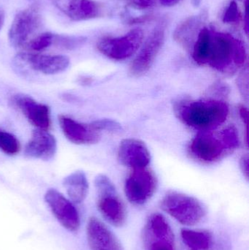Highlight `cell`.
Here are the masks:
<instances>
[{"mask_svg": "<svg viewBox=\"0 0 249 250\" xmlns=\"http://www.w3.org/2000/svg\"><path fill=\"white\" fill-rule=\"evenodd\" d=\"M229 106L219 100L185 101L176 107L178 118L187 126L210 132L224 124L229 116Z\"/></svg>", "mask_w": 249, "mask_h": 250, "instance_id": "6da1fadb", "label": "cell"}, {"mask_svg": "<svg viewBox=\"0 0 249 250\" xmlns=\"http://www.w3.org/2000/svg\"><path fill=\"white\" fill-rule=\"evenodd\" d=\"M247 48L230 34L211 32L207 64L223 74H233L245 64Z\"/></svg>", "mask_w": 249, "mask_h": 250, "instance_id": "7a4b0ae2", "label": "cell"}, {"mask_svg": "<svg viewBox=\"0 0 249 250\" xmlns=\"http://www.w3.org/2000/svg\"><path fill=\"white\" fill-rule=\"evenodd\" d=\"M160 207L178 223L187 226H196L206 214V208L200 201L181 192L167 193L161 201Z\"/></svg>", "mask_w": 249, "mask_h": 250, "instance_id": "3957f363", "label": "cell"}, {"mask_svg": "<svg viewBox=\"0 0 249 250\" xmlns=\"http://www.w3.org/2000/svg\"><path fill=\"white\" fill-rule=\"evenodd\" d=\"M98 194L97 208L101 215L115 227H122L127 220V211L115 186L108 176L98 175L95 180Z\"/></svg>", "mask_w": 249, "mask_h": 250, "instance_id": "277c9868", "label": "cell"}, {"mask_svg": "<svg viewBox=\"0 0 249 250\" xmlns=\"http://www.w3.org/2000/svg\"><path fill=\"white\" fill-rule=\"evenodd\" d=\"M141 238L144 250H177L173 231L165 217L159 213L148 217Z\"/></svg>", "mask_w": 249, "mask_h": 250, "instance_id": "5b68a950", "label": "cell"}, {"mask_svg": "<svg viewBox=\"0 0 249 250\" xmlns=\"http://www.w3.org/2000/svg\"><path fill=\"white\" fill-rule=\"evenodd\" d=\"M143 40V30L134 29L124 36L102 38L98 41L96 48L105 57L120 61L132 57L140 48Z\"/></svg>", "mask_w": 249, "mask_h": 250, "instance_id": "8992f818", "label": "cell"}, {"mask_svg": "<svg viewBox=\"0 0 249 250\" xmlns=\"http://www.w3.org/2000/svg\"><path fill=\"white\" fill-rule=\"evenodd\" d=\"M156 188L157 179L152 170L146 167L133 169L126 180L124 192L131 204L141 206L152 198Z\"/></svg>", "mask_w": 249, "mask_h": 250, "instance_id": "52a82bcc", "label": "cell"}, {"mask_svg": "<svg viewBox=\"0 0 249 250\" xmlns=\"http://www.w3.org/2000/svg\"><path fill=\"white\" fill-rule=\"evenodd\" d=\"M166 22L162 21L152 32L142 49L130 64V74L133 77H141L146 74L154 62L165 42Z\"/></svg>", "mask_w": 249, "mask_h": 250, "instance_id": "ba28073f", "label": "cell"}, {"mask_svg": "<svg viewBox=\"0 0 249 250\" xmlns=\"http://www.w3.org/2000/svg\"><path fill=\"white\" fill-rule=\"evenodd\" d=\"M192 154L204 163H214L222 159L227 152H230L222 138L221 132L213 133L201 132L196 135L190 144Z\"/></svg>", "mask_w": 249, "mask_h": 250, "instance_id": "9c48e42d", "label": "cell"}, {"mask_svg": "<svg viewBox=\"0 0 249 250\" xmlns=\"http://www.w3.org/2000/svg\"><path fill=\"white\" fill-rule=\"evenodd\" d=\"M19 67H26L45 75H55L64 72L70 65V59L64 55H44L34 53H19L15 57Z\"/></svg>", "mask_w": 249, "mask_h": 250, "instance_id": "30bf717a", "label": "cell"}, {"mask_svg": "<svg viewBox=\"0 0 249 250\" xmlns=\"http://www.w3.org/2000/svg\"><path fill=\"white\" fill-rule=\"evenodd\" d=\"M45 201L58 223L69 231L76 232L80 226V216L74 204L55 189L45 193Z\"/></svg>", "mask_w": 249, "mask_h": 250, "instance_id": "8fae6325", "label": "cell"}, {"mask_svg": "<svg viewBox=\"0 0 249 250\" xmlns=\"http://www.w3.org/2000/svg\"><path fill=\"white\" fill-rule=\"evenodd\" d=\"M40 23V16L35 8L19 12L15 16L8 33L9 42L14 48H26L31 35Z\"/></svg>", "mask_w": 249, "mask_h": 250, "instance_id": "7c38bea8", "label": "cell"}, {"mask_svg": "<svg viewBox=\"0 0 249 250\" xmlns=\"http://www.w3.org/2000/svg\"><path fill=\"white\" fill-rule=\"evenodd\" d=\"M12 103L35 127L43 130H48L51 127V111L45 104L37 102L32 97L23 94L14 95Z\"/></svg>", "mask_w": 249, "mask_h": 250, "instance_id": "4fadbf2b", "label": "cell"}, {"mask_svg": "<svg viewBox=\"0 0 249 250\" xmlns=\"http://www.w3.org/2000/svg\"><path fill=\"white\" fill-rule=\"evenodd\" d=\"M118 159L123 166L133 169L143 168L150 163L151 154L143 141L137 138H126L120 143Z\"/></svg>", "mask_w": 249, "mask_h": 250, "instance_id": "5bb4252c", "label": "cell"}, {"mask_svg": "<svg viewBox=\"0 0 249 250\" xmlns=\"http://www.w3.org/2000/svg\"><path fill=\"white\" fill-rule=\"evenodd\" d=\"M60 11L73 21H86L102 16L103 7L95 0H50Z\"/></svg>", "mask_w": 249, "mask_h": 250, "instance_id": "9a60e30c", "label": "cell"}, {"mask_svg": "<svg viewBox=\"0 0 249 250\" xmlns=\"http://www.w3.org/2000/svg\"><path fill=\"white\" fill-rule=\"evenodd\" d=\"M86 235L91 250H124L116 236L96 217L88 221Z\"/></svg>", "mask_w": 249, "mask_h": 250, "instance_id": "2e32d148", "label": "cell"}, {"mask_svg": "<svg viewBox=\"0 0 249 250\" xmlns=\"http://www.w3.org/2000/svg\"><path fill=\"white\" fill-rule=\"evenodd\" d=\"M58 123L64 136L77 145H91L99 142L101 133L91 125H83L67 116H58Z\"/></svg>", "mask_w": 249, "mask_h": 250, "instance_id": "e0dca14e", "label": "cell"}, {"mask_svg": "<svg viewBox=\"0 0 249 250\" xmlns=\"http://www.w3.org/2000/svg\"><path fill=\"white\" fill-rule=\"evenodd\" d=\"M57 142L55 137L48 130H34L24 148V154L29 158L48 161L55 156Z\"/></svg>", "mask_w": 249, "mask_h": 250, "instance_id": "ac0fdd59", "label": "cell"}, {"mask_svg": "<svg viewBox=\"0 0 249 250\" xmlns=\"http://www.w3.org/2000/svg\"><path fill=\"white\" fill-rule=\"evenodd\" d=\"M63 185L69 198L74 204H80L86 199L89 186L86 174L83 171L77 170L66 176Z\"/></svg>", "mask_w": 249, "mask_h": 250, "instance_id": "d6986e66", "label": "cell"}, {"mask_svg": "<svg viewBox=\"0 0 249 250\" xmlns=\"http://www.w3.org/2000/svg\"><path fill=\"white\" fill-rule=\"evenodd\" d=\"M205 19L206 16L200 14L192 16L181 22L174 32L173 38L175 41L184 48H190Z\"/></svg>", "mask_w": 249, "mask_h": 250, "instance_id": "ffe728a7", "label": "cell"}, {"mask_svg": "<svg viewBox=\"0 0 249 250\" xmlns=\"http://www.w3.org/2000/svg\"><path fill=\"white\" fill-rule=\"evenodd\" d=\"M181 236L184 245L190 250H210L213 245V233L209 230H195L184 229Z\"/></svg>", "mask_w": 249, "mask_h": 250, "instance_id": "44dd1931", "label": "cell"}, {"mask_svg": "<svg viewBox=\"0 0 249 250\" xmlns=\"http://www.w3.org/2000/svg\"><path fill=\"white\" fill-rule=\"evenodd\" d=\"M211 31L209 28L200 29L197 40L193 45L192 58L197 64L200 65L207 64L210 49Z\"/></svg>", "mask_w": 249, "mask_h": 250, "instance_id": "7402d4cb", "label": "cell"}, {"mask_svg": "<svg viewBox=\"0 0 249 250\" xmlns=\"http://www.w3.org/2000/svg\"><path fill=\"white\" fill-rule=\"evenodd\" d=\"M20 149V144L15 135L0 129V150L7 155H16Z\"/></svg>", "mask_w": 249, "mask_h": 250, "instance_id": "603a6c76", "label": "cell"}, {"mask_svg": "<svg viewBox=\"0 0 249 250\" xmlns=\"http://www.w3.org/2000/svg\"><path fill=\"white\" fill-rule=\"evenodd\" d=\"M54 38H55V35L50 32L41 34L36 38L30 40L26 45V48L35 52H39L49 48L52 44H54Z\"/></svg>", "mask_w": 249, "mask_h": 250, "instance_id": "cb8c5ba5", "label": "cell"}, {"mask_svg": "<svg viewBox=\"0 0 249 250\" xmlns=\"http://www.w3.org/2000/svg\"><path fill=\"white\" fill-rule=\"evenodd\" d=\"M221 134L230 151H233L239 146V136L235 126H228L221 131Z\"/></svg>", "mask_w": 249, "mask_h": 250, "instance_id": "d4e9b609", "label": "cell"}, {"mask_svg": "<svg viewBox=\"0 0 249 250\" xmlns=\"http://www.w3.org/2000/svg\"><path fill=\"white\" fill-rule=\"evenodd\" d=\"M241 18V12L238 4L235 1H231L224 13L222 20L226 23H235L239 22Z\"/></svg>", "mask_w": 249, "mask_h": 250, "instance_id": "484cf974", "label": "cell"}, {"mask_svg": "<svg viewBox=\"0 0 249 250\" xmlns=\"http://www.w3.org/2000/svg\"><path fill=\"white\" fill-rule=\"evenodd\" d=\"M90 125L92 127L100 132L102 130L116 132H119L121 129V125L116 122L109 120H96Z\"/></svg>", "mask_w": 249, "mask_h": 250, "instance_id": "4316f807", "label": "cell"}, {"mask_svg": "<svg viewBox=\"0 0 249 250\" xmlns=\"http://www.w3.org/2000/svg\"><path fill=\"white\" fill-rule=\"evenodd\" d=\"M126 4L136 10H146L154 4V0H124Z\"/></svg>", "mask_w": 249, "mask_h": 250, "instance_id": "83f0119b", "label": "cell"}, {"mask_svg": "<svg viewBox=\"0 0 249 250\" xmlns=\"http://www.w3.org/2000/svg\"><path fill=\"white\" fill-rule=\"evenodd\" d=\"M238 85L239 86L240 91L242 92V95L246 98L249 97V74L248 69L243 70L242 73L238 77Z\"/></svg>", "mask_w": 249, "mask_h": 250, "instance_id": "f1b7e54d", "label": "cell"}, {"mask_svg": "<svg viewBox=\"0 0 249 250\" xmlns=\"http://www.w3.org/2000/svg\"><path fill=\"white\" fill-rule=\"evenodd\" d=\"M153 19L152 15H146V16H139V17H130L126 22L128 24H137V23H146V22L152 21Z\"/></svg>", "mask_w": 249, "mask_h": 250, "instance_id": "f546056e", "label": "cell"}, {"mask_svg": "<svg viewBox=\"0 0 249 250\" xmlns=\"http://www.w3.org/2000/svg\"><path fill=\"white\" fill-rule=\"evenodd\" d=\"M249 156H243L241 157V161H240V167H241L243 173L247 179H249Z\"/></svg>", "mask_w": 249, "mask_h": 250, "instance_id": "4dcf8cb0", "label": "cell"}, {"mask_svg": "<svg viewBox=\"0 0 249 250\" xmlns=\"http://www.w3.org/2000/svg\"><path fill=\"white\" fill-rule=\"evenodd\" d=\"M238 111H239V115L241 117V120H242L243 123L246 126L248 125V119H249V111L248 109L246 108L244 105H241L238 108Z\"/></svg>", "mask_w": 249, "mask_h": 250, "instance_id": "1f68e13d", "label": "cell"}, {"mask_svg": "<svg viewBox=\"0 0 249 250\" xmlns=\"http://www.w3.org/2000/svg\"><path fill=\"white\" fill-rule=\"evenodd\" d=\"M181 0H159L161 4L165 7H171L178 4Z\"/></svg>", "mask_w": 249, "mask_h": 250, "instance_id": "d6a6232c", "label": "cell"}, {"mask_svg": "<svg viewBox=\"0 0 249 250\" xmlns=\"http://www.w3.org/2000/svg\"><path fill=\"white\" fill-rule=\"evenodd\" d=\"M4 20H5V13L3 9L0 7V31L4 26Z\"/></svg>", "mask_w": 249, "mask_h": 250, "instance_id": "836d02e7", "label": "cell"}, {"mask_svg": "<svg viewBox=\"0 0 249 250\" xmlns=\"http://www.w3.org/2000/svg\"><path fill=\"white\" fill-rule=\"evenodd\" d=\"M244 26H245L246 34H248V17H247V13L246 12L245 16H244Z\"/></svg>", "mask_w": 249, "mask_h": 250, "instance_id": "e575fe53", "label": "cell"}, {"mask_svg": "<svg viewBox=\"0 0 249 250\" xmlns=\"http://www.w3.org/2000/svg\"><path fill=\"white\" fill-rule=\"evenodd\" d=\"M202 0H191L192 4L193 7H198L200 6V3H201Z\"/></svg>", "mask_w": 249, "mask_h": 250, "instance_id": "d590c367", "label": "cell"}]
</instances>
